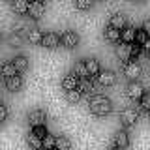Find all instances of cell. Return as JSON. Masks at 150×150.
<instances>
[{"label":"cell","instance_id":"obj_1","mask_svg":"<svg viewBox=\"0 0 150 150\" xmlns=\"http://www.w3.org/2000/svg\"><path fill=\"white\" fill-rule=\"evenodd\" d=\"M88 107H90V112L96 116H109L112 112V101L103 94H94L88 101Z\"/></svg>","mask_w":150,"mask_h":150},{"label":"cell","instance_id":"obj_2","mask_svg":"<svg viewBox=\"0 0 150 150\" xmlns=\"http://www.w3.org/2000/svg\"><path fill=\"white\" fill-rule=\"evenodd\" d=\"M137 120H139V111L135 109V107H126V109L120 111V122L126 129L135 128Z\"/></svg>","mask_w":150,"mask_h":150},{"label":"cell","instance_id":"obj_3","mask_svg":"<svg viewBox=\"0 0 150 150\" xmlns=\"http://www.w3.org/2000/svg\"><path fill=\"white\" fill-rule=\"evenodd\" d=\"M144 96V86L139 81H129L126 84V98L131 101H139Z\"/></svg>","mask_w":150,"mask_h":150},{"label":"cell","instance_id":"obj_4","mask_svg":"<svg viewBox=\"0 0 150 150\" xmlns=\"http://www.w3.org/2000/svg\"><path fill=\"white\" fill-rule=\"evenodd\" d=\"M26 120L32 128H36V126H45L47 124V112L43 109H32L26 115Z\"/></svg>","mask_w":150,"mask_h":150},{"label":"cell","instance_id":"obj_5","mask_svg":"<svg viewBox=\"0 0 150 150\" xmlns=\"http://www.w3.org/2000/svg\"><path fill=\"white\" fill-rule=\"evenodd\" d=\"M124 75L129 79V81H137V79L141 77V73H143V68H141L139 62H135V60H129V62L124 64Z\"/></svg>","mask_w":150,"mask_h":150},{"label":"cell","instance_id":"obj_6","mask_svg":"<svg viewBox=\"0 0 150 150\" xmlns=\"http://www.w3.org/2000/svg\"><path fill=\"white\" fill-rule=\"evenodd\" d=\"M79 41H81V38H79V34L75 30H66L62 34V45L66 49H77Z\"/></svg>","mask_w":150,"mask_h":150},{"label":"cell","instance_id":"obj_7","mask_svg":"<svg viewBox=\"0 0 150 150\" xmlns=\"http://www.w3.org/2000/svg\"><path fill=\"white\" fill-rule=\"evenodd\" d=\"M131 45L133 43H126V41H122L120 45H116L115 53H116V58L120 60V62H129L131 60Z\"/></svg>","mask_w":150,"mask_h":150},{"label":"cell","instance_id":"obj_8","mask_svg":"<svg viewBox=\"0 0 150 150\" xmlns=\"http://www.w3.org/2000/svg\"><path fill=\"white\" fill-rule=\"evenodd\" d=\"M115 144H116L120 150H128V148H129L131 139H129V133H128V129H126V128H122V129L116 131V135H115Z\"/></svg>","mask_w":150,"mask_h":150},{"label":"cell","instance_id":"obj_9","mask_svg":"<svg viewBox=\"0 0 150 150\" xmlns=\"http://www.w3.org/2000/svg\"><path fill=\"white\" fill-rule=\"evenodd\" d=\"M96 79H98V84H101V86H115L116 84V73L111 71V69L100 71V75Z\"/></svg>","mask_w":150,"mask_h":150},{"label":"cell","instance_id":"obj_10","mask_svg":"<svg viewBox=\"0 0 150 150\" xmlns=\"http://www.w3.org/2000/svg\"><path fill=\"white\" fill-rule=\"evenodd\" d=\"M60 43H62V36H58L56 32H47V34L43 36V45L45 49H56Z\"/></svg>","mask_w":150,"mask_h":150},{"label":"cell","instance_id":"obj_11","mask_svg":"<svg viewBox=\"0 0 150 150\" xmlns=\"http://www.w3.org/2000/svg\"><path fill=\"white\" fill-rule=\"evenodd\" d=\"M103 36H105V40L109 41V43H118V41H122V30H118V28H115L111 25L105 26Z\"/></svg>","mask_w":150,"mask_h":150},{"label":"cell","instance_id":"obj_12","mask_svg":"<svg viewBox=\"0 0 150 150\" xmlns=\"http://www.w3.org/2000/svg\"><path fill=\"white\" fill-rule=\"evenodd\" d=\"M30 19H34V21H38L41 15L45 13V2L43 0H34V2H30Z\"/></svg>","mask_w":150,"mask_h":150},{"label":"cell","instance_id":"obj_13","mask_svg":"<svg viewBox=\"0 0 150 150\" xmlns=\"http://www.w3.org/2000/svg\"><path fill=\"white\" fill-rule=\"evenodd\" d=\"M11 9H13V13L25 17L30 11V2L28 0H11Z\"/></svg>","mask_w":150,"mask_h":150},{"label":"cell","instance_id":"obj_14","mask_svg":"<svg viewBox=\"0 0 150 150\" xmlns=\"http://www.w3.org/2000/svg\"><path fill=\"white\" fill-rule=\"evenodd\" d=\"M79 90L83 92V96H92L94 90H96V84H94L92 77H83L81 81H79Z\"/></svg>","mask_w":150,"mask_h":150},{"label":"cell","instance_id":"obj_15","mask_svg":"<svg viewBox=\"0 0 150 150\" xmlns=\"http://www.w3.org/2000/svg\"><path fill=\"white\" fill-rule=\"evenodd\" d=\"M79 81H81V79H79L77 75L71 71V73L64 75V79H62V83H60V84H62L64 90H73V88H77V86H79Z\"/></svg>","mask_w":150,"mask_h":150},{"label":"cell","instance_id":"obj_16","mask_svg":"<svg viewBox=\"0 0 150 150\" xmlns=\"http://www.w3.org/2000/svg\"><path fill=\"white\" fill-rule=\"evenodd\" d=\"M109 25L118 28V30H124V28L128 26V19H126L124 13H112L111 19H109Z\"/></svg>","mask_w":150,"mask_h":150},{"label":"cell","instance_id":"obj_17","mask_svg":"<svg viewBox=\"0 0 150 150\" xmlns=\"http://www.w3.org/2000/svg\"><path fill=\"white\" fill-rule=\"evenodd\" d=\"M6 88L9 92H19L23 88V79L21 75H11V77H6Z\"/></svg>","mask_w":150,"mask_h":150},{"label":"cell","instance_id":"obj_18","mask_svg":"<svg viewBox=\"0 0 150 150\" xmlns=\"http://www.w3.org/2000/svg\"><path fill=\"white\" fill-rule=\"evenodd\" d=\"M26 143L32 150H43V137L36 135L34 131H30V133L26 135Z\"/></svg>","mask_w":150,"mask_h":150},{"label":"cell","instance_id":"obj_19","mask_svg":"<svg viewBox=\"0 0 150 150\" xmlns=\"http://www.w3.org/2000/svg\"><path fill=\"white\" fill-rule=\"evenodd\" d=\"M43 32L40 30V28H32L30 32H28V36H26V41H30V45H41L43 43Z\"/></svg>","mask_w":150,"mask_h":150},{"label":"cell","instance_id":"obj_20","mask_svg":"<svg viewBox=\"0 0 150 150\" xmlns=\"http://www.w3.org/2000/svg\"><path fill=\"white\" fill-rule=\"evenodd\" d=\"M84 62H86V69H88V73H90V77H98V75H100L101 68H100L98 58H86Z\"/></svg>","mask_w":150,"mask_h":150},{"label":"cell","instance_id":"obj_21","mask_svg":"<svg viewBox=\"0 0 150 150\" xmlns=\"http://www.w3.org/2000/svg\"><path fill=\"white\" fill-rule=\"evenodd\" d=\"M73 73L77 75L79 79H83V77H90V73H88V69H86V62H84V60H79V62H75V64H73Z\"/></svg>","mask_w":150,"mask_h":150},{"label":"cell","instance_id":"obj_22","mask_svg":"<svg viewBox=\"0 0 150 150\" xmlns=\"http://www.w3.org/2000/svg\"><path fill=\"white\" fill-rule=\"evenodd\" d=\"M135 36H137V28L133 26H126L122 30V41H126V43H135Z\"/></svg>","mask_w":150,"mask_h":150},{"label":"cell","instance_id":"obj_23","mask_svg":"<svg viewBox=\"0 0 150 150\" xmlns=\"http://www.w3.org/2000/svg\"><path fill=\"white\" fill-rule=\"evenodd\" d=\"M13 64L17 66L19 71H26V69L30 68V62H28V58H26L25 54H17L15 58H13Z\"/></svg>","mask_w":150,"mask_h":150},{"label":"cell","instance_id":"obj_24","mask_svg":"<svg viewBox=\"0 0 150 150\" xmlns=\"http://www.w3.org/2000/svg\"><path fill=\"white\" fill-rule=\"evenodd\" d=\"M83 98V92L79 88H73V90H66V101L68 103H79Z\"/></svg>","mask_w":150,"mask_h":150},{"label":"cell","instance_id":"obj_25","mask_svg":"<svg viewBox=\"0 0 150 150\" xmlns=\"http://www.w3.org/2000/svg\"><path fill=\"white\" fill-rule=\"evenodd\" d=\"M17 71H19V69H17V66L13 64V60H11V62H4V64H2V75H4V77L17 75Z\"/></svg>","mask_w":150,"mask_h":150},{"label":"cell","instance_id":"obj_26","mask_svg":"<svg viewBox=\"0 0 150 150\" xmlns=\"http://www.w3.org/2000/svg\"><path fill=\"white\" fill-rule=\"evenodd\" d=\"M56 150H71V141L68 137H64V135H58L56 137Z\"/></svg>","mask_w":150,"mask_h":150},{"label":"cell","instance_id":"obj_27","mask_svg":"<svg viewBox=\"0 0 150 150\" xmlns=\"http://www.w3.org/2000/svg\"><path fill=\"white\" fill-rule=\"evenodd\" d=\"M148 40H150V34L144 30V28H139V30H137V36H135V41H137L139 45H146Z\"/></svg>","mask_w":150,"mask_h":150},{"label":"cell","instance_id":"obj_28","mask_svg":"<svg viewBox=\"0 0 150 150\" xmlns=\"http://www.w3.org/2000/svg\"><path fill=\"white\" fill-rule=\"evenodd\" d=\"M92 4H94V0H75V8L79 11H88L92 8Z\"/></svg>","mask_w":150,"mask_h":150},{"label":"cell","instance_id":"obj_29","mask_svg":"<svg viewBox=\"0 0 150 150\" xmlns=\"http://www.w3.org/2000/svg\"><path fill=\"white\" fill-rule=\"evenodd\" d=\"M54 146H56V137H53V135L47 133L45 137H43V148L45 150H53Z\"/></svg>","mask_w":150,"mask_h":150},{"label":"cell","instance_id":"obj_30","mask_svg":"<svg viewBox=\"0 0 150 150\" xmlns=\"http://www.w3.org/2000/svg\"><path fill=\"white\" fill-rule=\"evenodd\" d=\"M139 105L143 111H148L150 112V92H144V96L139 100Z\"/></svg>","mask_w":150,"mask_h":150},{"label":"cell","instance_id":"obj_31","mask_svg":"<svg viewBox=\"0 0 150 150\" xmlns=\"http://www.w3.org/2000/svg\"><path fill=\"white\" fill-rule=\"evenodd\" d=\"M8 116H9L8 105H6V103H0V122H2V124H6V122H8Z\"/></svg>","mask_w":150,"mask_h":150},{"label":"cell","instance_id":"obj_32","mask_svg":"<svg viewBox=\"0 0 150 150\" xmlns=\"http://www.w3.org/2000/svg\"><path fill=\"white\" fill-rule=\"evenodd\" d=\"M23 40H25V38H23V36H19V34H15V32H13V34L9 36V43H11L13 47H21Z\"/></svg>","mask_w":150,"mask_h":150},{"label":"cell","instance_id":"obj_33","mask_svg":"<svg viewBox=\"0 0 150 150\" xmlns=\"http://www.w3.org/2000/svg\"><path fill=\"white\" fill-rule=\"evenodd\" d=\"M32 131H34L36 135H40V137H45L49 131H47V128L45 126H36V128H32Z\"/></svg>","mask_w":150,"mask_h":150},{"label":"cell","instance_id":"obj_34","mask_svg":"<svg viewBox=\"0 0 150 150\" xmlns=\"http://www.w3.org/2000/svg\"><path fill=\"white\" fill-rule=\"evenodd\" d=\"M143 28L150 34V19H144V23H143Z\"/></svg>","mask_w":150,"mask_h":150},{"label":"cell","instance_id":"obj_35","mask_svg":"<svg viewBox=\"0 0 150 150\" xmlns=\"http://www.w3.org/2000/svg\"><path fill=\"white\" fill-rule=\"evenodd\" d=\"M143 49H144V51H146V53H148V51H150V40L146 41V45H143Z\"/></svg>","mask_w":150,"mask_h":150},{"label":"cell","instance_id":"obj_36","mask_svg":"<svg viewBox=\"0 0 150 150\" xmlns=\"http://www.w3.org/2000/svg\"><path fill=\"white\" fill-rule=\"evenodd\" d=\"M107 150H120V148H118V146H116V144H115V143H112V144H111V146H109V148H107Z\"/></svg>","mask_w":150,"mask_h":150},{"label":"cell","instance_id":"obj_37","mask_svg":"<svg viewBox=\"0 0 150 150\" xmlns=\"http://www.w3.org/2000/svg\"><path fill=\"white\" fill-rule=\"evenodd\" d=\"M135 2H137V4H143V2H146V0H135Z\"/></svg>","mask_w":150,"mask_h":150},{"label":"cell","instance_id":"obj_38","mask_svg":"<svg viewBox=\"0 0 150 150\" xmlns=\"http://www.w3.org/2000/svg\"><path fill=\"white\" fill-rule=\"evenodd\" d=\"M146 54H148V60H150V51H148V53H146Z\"/></svg>","mask_w":150,"mask_h":150},{"label":"cell","instance_id":"obj_39","mask_svg":"<svg viewBox=\"0 0 150 150\" xmlns=\"http://www.w3.org/2000/svg\"><path fill=\"white\" fill-rule=\"evenodd\" d=\"M53 150H56V148H53Z\"/></svg>","mask_w":150,"mask_h":150},{"label":"cell","instance_id":"obj_40","mask_svg":"<svg viewBox=\"0 0 150 150\" xmlns=\"http://www.w3.org/2000/svg\"><path fill=\"white\" fill-rule=\"evenodd\" d=\"M32 2H34V0H32Z\"/></svg>","mask_w":150,"mask_h":150}]
</instances>
